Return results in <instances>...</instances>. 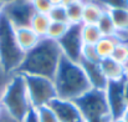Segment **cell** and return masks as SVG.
<instances>
[{
    "mask_svg": "<svg viewBox=\"0 0 128 122\" xmlns=\"http://www.w3.org/2000/svg\"><path fill=\"white\" fill-rule=\"evenodd\" d=\"M61 57L62 51L58 44L47 38H42L36 46L25 54L16 72L21 75H36L54 79Z\"/></svg>",
    "mask_w": 128,
    "mask_h": 122,
    "instance_id": "obj_1",
    "label": "cell"
},
{
    "mask_svg": "<svg viewBox=\"0 0 128 122\" xmlns=\"http://www.w3.org/2000/svg\"><path fill=\"white\" fill-rule=\"evenodd\" d=\"M52 81L56 88L57 98L61 100L75 101L92 88L81 65L66 59L64 55Z\"/></svg>",
    "mask_w": 128,
    "mask_h": 122,
    "instance_id": "obj_2",
    "label": "cell"
},
{
    "mask_svg": "<svg viewBox=\"0 0 128 122\" xmlns=\"http://www.w3.org/2000/svg\"><path fill=\"white\" fill-rule=\"evenodd\" d=\"M0 102L4 111L19 121H22L28 112L32 108L29 100L25 79L21 74H12L0 98Z\"/></svg>",
    "mask_w": 128,
    "mask_h": 122,
    "instance_id": "obj_3",
    "label": "cell"
},
{
    "mask_svg": "<svg viewBox=\"0 0 128 122\" xmlns=\"http://www.w3.org/2000/svg\"><path fill=\"white\" fill-rule=\"evenodd\" d=\"M25 54L18 45L14 26L8 18L0 15V64L9 74H15L24 60Z\"/></svg>",
    "mask_w": 128,
    "mask_h": 122,
    "instance_id": "obj_4",
    "label": "cell"
},
{
    "mask_svg": "<svg viewBox=\"0 0 128 122\" xmlns=\"http://www.w3.org/2000/svg\"><path fill=\"white\" fill-rule=\"evenodd\" d=\"M22 76L25 79L29 100L32 108L47 106L52 100L57 97L52 79L36 75H22Z\"/></svg>",
    "mask_w": 128,
    "mask_h": 122,
    "instance_id": "obj_5",
    "label": "cell"
},
{
    "mask_svg": "<svg viewBox=\"0 0 128 122\" xmlns=\"http://www.w3.org/2000/svg\"><path fill=\"white\" fill-rule=\"evenodd\" d=\"M74 102L80 110L85 122L110 115V108L104 90L91 88L82 96L76 98Z\"/></svg>",
    "mask_w": 128,
    "mask_h": 122,
    "instance_id": "obj_6",
    "label": "cell"
},
{
    "mask_svg": "<svg viewBox=\"0 0 128 122\" xmlns=\"http://www.w3.org/2000/svg\"><path fill=\"white\" fill-rule=\"evenodd\" d=\"M81 25H70L67 33L57 41L62 55L77 64H80L81 61V52L84 46L81 39Z\"/></svg>",
    "mask_w": 128,
    "mask_h": 122,
    "instance_id": "obj_7",
    "label": "cell"
},
{
    "mask_svg": "<svg viewBox=\"0 0 128 122\" xmlns=\"http://www.w3.org/2000/svg\"><path fill=\"white\" fill-rule=\"evenodd\" d=\"M2 14L12 24V26H29L32 15L35 14L30 0H14L5 5Z\"/></svg>",
    "mask_w": 128,
    "mask_h": 122,
    "instance_id": "obj_8",
    "label": "cell"
},
{
    "mask_svg": "<svg viewBox=\"0 0 128 122\" xmlns=\"http://www.w3.org/2000/svg\"><path fill=\"white\" fill-rule=\"evenodd\" d=\"M124 81L108 82L104 90L107 102H108L110 115L112 116L113 120L121 118L124 111L128 108L124 98Z\"/></svg>",
    "mask_w": 128,
    "mask_h": 122,
    "instance_id": "obj_9",
    "label": "cell"
},
{
    "mask_svg": "<svg viewBox=\"0 0 128 122\" xmlns=\"http://www.w3.org/2000/svg\"><path fill=\"white\" fill-rule=\"evenodd\" d=\"M60 122H85L80 110L74 101L55 98L47 105Z\"/></svg>",
    "mask_w": 128,
    "mask_h": 122,
    "instance_id": "obj_10",
    "label": "cell"
},
{
    "mask_svg": "<svg viewBox=\"0 0 128 122\" xmlns=\"http://www.w3.org/2000/svg\"><path fill=\"white\" fill-rule=\"evenodd\" d=\"M100 67L108 82H120L127 80L126 67L123 64L116 61L112 57L103 59L100 62Z\"/></svg>",
    "mask_w": 128,
    "mask_h": 122,
    "instance_id": "obj_11",
    "label": "cell"
},
{
    "mask_svg": "<svg viewBox=\"0 0 128 122\" xmlns=\"http://www.w3.org/2000/svg\"><path fill=\"white\" fill-rule=\"evenodd\" d=\"M80 65L84 69L86 76H87V80H88L92 88L106 90L108 81L106 80V77H104V75H103V72H102V70L100 67V64L90 62V61H86V60H81Z\"/></svg>",
    "mask_w": 128,
    "mask_h": 122,
    "instance_id": "obj_12",
    "label": "cell"
},
{
    "mask_svg": "<svg viewBox=\"0 0 128 122\" xmlns=\"http://www.w3.org/2000/svg\"><path fill=\"white\" fill-rule=\"evenodd\" d=\"M14 33H15L18 45H19V47L21 49V51L24 54L30 51L34 46L38 45L39 41L41 40V38H39L30 29V26H19V28L14 26Z\"/></svg>",
    "mask_w": 128,
    "mask_h": 122,
    "instance_id": "obj_13",
    "label": "cell"
},
{
    "mask_svg": "<svg viewBox=\"0 0 128 122\" xmlns=\"http://www.w3.org/2000/svg\"><path fill=\"white\" fill-rule=\"evenodd\" d=\"M108 13L117 30V40L128 41V9H113L108 10Z\"/></svg>",
    "mask_w": 128,
    "mask_h": 122,
    "instance_id": "obj_14",
    "label": "cell"
},
{
    "mask_svg": "<svg viewBox=\"0 0 128 122\" xmlns=\"http://www.w3.org/2000/svg\"><path fill=\"white\" fill-rule=\"evenodd\" d=\"M106 11L104 8H102L98 3L93 0H87L84 4V14H82V24H91L97 25L101 16Z\"/></svg>",
    "mask_w": 128,
    "mask_h": 122,
    "instance_id": "obj_15",
    "label": "cell"
},
{
    "mask_svg": "<svg viewBox=\"0 0 128 122\" xmlns=\"http://www.w3.org/2000/svg\"><path fill=\"white\" fill-rule=\"evenodd\" d=\"M51 24V20L48 18L47 14H40V13H35L30 20V29L39 36V38H46L48 26Z\"/></svg>",
    "mask_w": 128,
    "mask_h": 122,
    "instance_id": "obj_16",
    "label": "cell"
},
{
    "mask_svg": "<svg viewBox=\"0 0 128 122\" xmlns=\"http://www.w3.org/2000/svg\"><path fill=\"white\" fill-rule=\"evenodd\" d=\"M118 42L120 41L117 40L116 36H102L101 40L94 45L96 46V51H97L100 59L103 60V59L112 57L114 47H116V45Z\"/></svg>",
    "mask_w": 128,
    "mask_h": 122,
    "instance_id": "obj_17",
    "label": "cell"
},
{
    "mask_svg": "<svg viewBox=\"0 0 128 122\" xmlns=\"http://www.w3.org/2000/svg\"><path fill=\"white\" fill-rule=\"evenodd\" d=\"M102 34L97 25L91 24H82L81 25V39L84 45H96L101 40Z\"/></svg>",
    "mask_w": 128,
    "mask_h": 122,
    "instance_id": "obj_18",
    "label": "cell"
},
{
    "mask_svg": "<svg viewBox=\"0 0 128 122\" xmlns=\"http://www.w3.org/2000/svg\"><path fill=\"white\" fill-rule=\"evenodd\" d=\"M84 4L85 1H80L72 4L66 8L67 23L70 25H81L82 24V14H84Z\"/></svg>",
    "mask_w": 128,
    "mask_h": 122,
    "instance_id": "obj_19",
    "label": "cell"
},
{
    "mask_svg": "<svg viewBox=\"0 0 128 122\" xmlns=\"http://www.w3.org/2000/svg\"><path fill=\"white\" fill-rule=\"evenodd\" d=\"M97 28L100 29L102 36H116V34H117V30L114 28L113 20H112L108 10H106L103 13V15L101 16L100 21L97 23Z\"/></svg>",
    "mask_w": 128,
    "mask_h": 122,
    "instance_id": "obj_20",
    "label": "cell"
},
{
    "mask_svg": "<svg viewBox=\"0 0 128 122\" xmlns=\"http://www.w3.org/2000/svg\"><path fill=\"white\" fill-rule=\"evenodd\" d=\"M68 28H70V24H68V23H56V21H51V24H50V26H48V30H47V34H46V38L57 42V41L67 33Z\"/></svg>",
    "mask_w": 128,
    "mask_h": 122,
    "instance_id": "obj_21",
    "label": "cell"
},
{
    "mask_svg": "<svg viewBox=\"0 0 128 122\" xmlns=\"http://www.w3.org/2000/svg\"><path fill=\"white\" fill-rule=\"evenodd\" d=\"M112 59H114L116 61L121 62V64H126L128 61V41H120L113 51Z\"/></svg>",
    "mask_w": 128,
    "mask_h": 122,
    "instance_id": "obj_22",
    "label": "cell"
},
{
    "mask_svg": "<svg viewBox=\"0 0 128 122\" xmlns=\"http://www.w3.org/2000/svg\"><path fill=\"white\" fill-rule=\"evenodd\" d=\"M48 18L51 21L56 23H67V14L66 8L62 5H54L51 11L48 13Z\"/></svg>",
    "mask_w": 128,
    "mask_h": 122,
    "instance_id": "obj_23",
    "label": "cell"
},
{
    "mask_svg": "<svg viewBox=\"0 0 128 122\" xmlns=\"http://www.w3.org/2000/svg\"><path fill=\"white\" fill-rule=\"evenodd\" d=\"M81 60H86V61H90V62H96V64L101 62V59H100V56L96 51L94 45H84L82 46Z\"/></svg>",
    "mask_w": 128,
    "mask_h": 122,
    "instance_id": "obj_24",
    "label": "cell"
},
{
    "mask_svg": "<svg viewBox=\"0 0 128 122\" xmlns=\"http://www.w3.org/2000/svg\"><path fill=\"white\" fill-rule=\"evenodd\" d=\"M39 121L40 122H60L58 118L56 117V115L54 113V111L48 107V106H42L39 108H35Z\"/></svg>",
    "mask_w": 128,
    "mask_h": 122,
    "instance_id": "obj_25",
    "label": "cell"
},
{
    "mask_svg": "<svg viewBox=\"0 0 128 122\" xmlns=\"http://www.w3.org/2000/svg\"><path fill=\"white\" fill-rule=\"evenodd\" d=\"M98 3L106 10L113 9H128V0H93Z\"/></svg>",
    "mask_w": 128,
    "mask_h": 122,
    "instance_id": "obj_26",
    "label": "cell"
},
{
    "mask_svg": "<svg viewBox=\"0 0 128 122\" xmlns=\"http://www.w3.org/2000/svg\"><path fill=\"white\" fill-rule=\"evenodd\" d=\"M30 4L34 9L35 13H40V14H47L51 11L52 9V4L50 0H30Z\"/></svg>",
    "mask_w": 128,
    "mask_h": 122,
    "instance_id": "obj_27",
    "label": "cell"
},
{
    "mask_svg": "<svg viewBox=\"0 0 128 122\" xmlns=\"http://www.w3.org/2000/svg\"><path fill=\"white\" fill-rule=\"evenodd\" d=\"M11 76H12V74H9V72L2 67V65L0 64V98H1V96H2V93H4V91H5L8 83L10 81Z\"/></svg>",
    "mask_w": 128,
    "mask_h": 122,
    "instance_id": "obj_28",
    "label": "cell"
},
{
    "mask_svg": "<svg viewBox=\"0 0 128 122\" xmlns=\"http://www.w3.org/2000/svg\"><path fill=\"white\" fill-rule=\"evenodd\" d=\"M21 122H40L39 121V117H38V113H36V110L31 108Z\"/></svg>",
    "mask_w": 128,
    "mask_h": 122,
    "instance_id": "obj_29",
    "label": "cell"
},
{
    "mask_svg": "<svg viewBox=\"0 0 128 122\" xmlns=\"http://www.w3.org/2000/svg\"><path fill=\"white\" fill-rule=\"evenodd\" d=\"M0 122H21L19 121V120H16V118H14L12 116H10L8 112H2L1 113V116H0Z\"/></svg>",
    "mask_w": 128,
    "mask_h": 122,
    "instance_id": "obj_30",
    "label": "cell"
},
{
    "mask_svg": "<svg viewBox=\"0 0 128 122\" xmlns=\"http://www.w3.org/2000/svg\"><path fill=\"white\" fill-rule=\"evenodd\" d=\"M113 118L111 115H106V116H102V117H97V118H93V120H90V121L86 122H112Z\"/></svg>",
    "mask_w": 128,
    "mask_h": 122,
    "instance_id": "obj_31",
    "label": "cell"
},
{
    "mask_svg": "<svg viewBox=\"0 0 128 122\" xmlns=\"http://www.w3.org/2000/svg\"><path fill=\"white\" fill-rule=\"evenodd\" d=\"M80 1H85V0H61V5L67 8L72 4H76V3H80Z\"/></svg>",
    "mask_w": 128,
    "mask_h": 122,
    "instance_id": "obj_32",
    "label": "cell"
},
{
    "mask_svg": "<svg viewBox=\"0 0 128 122\" xmlns=\"http://www.w3.org/2000/svg\"><path fill=\"white\" fill-rule=\"evenodd\" d=\"M124 98H126V103L128 107V79L124 81Z\"/></svg>",
    "mask_w": 128,
    "mask_h": 122,
    "instance_id": "obj_33",
    "label": "cell"
},
{
    "mask_svg": "<svg viewBox=\"0 0 128 122\" xmlns=\"http://www.w3.org/2000/svg\"><path fill=\"white\" fill-rule=\"evenodd\" d=\"M122 120H123V122H128V108L124 111V113L122 115V117H121Z\"/></svg>",
    "mask_w": 128,
    "mask_h": 122,
    "instance_id": "obj_34",
    "label": "cell"
},
{
    "mask_svg": "<svg viewBox=\"0 0 128 122\" xmlns=\"http://www.w3.org/2000/svg\"><path fill=\"white\" fill-rule=\"evenodd\" d=\"M5 5H6V4H5L4 1H1V0H0V15L2 14V11H4V8H5Z\"/></svg>",
    "mask_w": 128,
    "mask_h": 122,
    "instance_id": "obj_35",
    "label": "cell"
},
{
    "mask_svg": "<svg viewBox=\"0 0 128 122\" xmlns=\"http://www.w3.org/2000/svg\"><path fill=\"white\" fill-rule=\"evenodd\" d=\"M52 5H61V0H50Z\"/></svg>",
    "mask_w": 128,
    "mask_h": 122,
    "instance_id": "obj_36",
    "label": "cell"
},
{
    "mask_svg": "<svg viewBox=\"0 0 128 122\" xmlns=\"http://www.w3.org/2000/svg\"><path fill=\"white\" fill-rule=\"evenodd\" d=\"M124 67H126V74H127V79H128V61L124 64Z\"/></svg>",
    "mask_w": 128,
    "mask_h": 122,
    "instance_id": "obj_37",
    "label": "cell"
},
{
    "mask_svg": "<svg viewBox=\"0 0 128 122\" xmlns=\"http://www.w3.org/2000/svg\"><path fill=\"white\" fill-rule=\"evenodd\" d=\"M2 112H4V108H2V105H1V102H0V116H1Z\"/></svg>",
    "mask_w": 128,
    "mask_h": 122,
    "instance_id": "obj_38",
    "label": "cell"
},
{
    "mask_svg": "<svg viewBox=\"0 0 128 122\" xmlns=\"http://www.w3.org/2000/svg\"><path fill=\"white\" fill-rule=\"evenodd\" d=\"M112 122H123V120L122 118H116V120H113Z\"/></svg>",
    "mask_w": 128,
    "mask_h": 122,
    "instance_id": "obj_39",
    "label": "cell"
},
{
    "mask_svg": "<svg viewBox=\"0 0 128 122\" xmlns=\"http://www.w3.org/2000/svg\"><path fill=\"white\" fill-rule=\"evenodd\" d=\"M85 1H87V0H85Z\"/></svg>",
    "mask_w": 128,
    "mask_h": 122,
    "instance_id": "obj_40",
    "label": "cell"
}]
</instances>
